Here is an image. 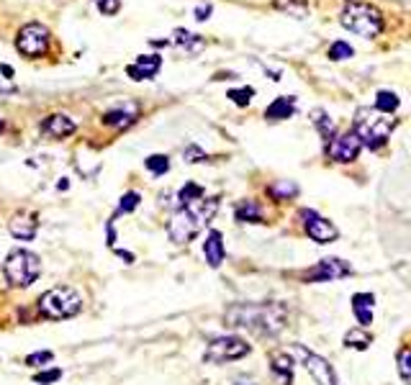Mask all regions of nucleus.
<instances>
[{
  "instance_id": "1",
  "label": "nucleus",
  "mask_w": 411,
  "mask_h": 385,
  "mask_svg": "<svg viewBox=\"0 0 411 385\" xmlns=\"http://www.w3.org/2000/svg\"><path fill=\"white\" fill-rule=\"evenodd\" d=\"M226 326L254 334H275L285 324V306L280 304H237L224 316Z\"/></svg>"
},
{
  "instance_id": "2",
  "label": "nucleus",
  "mask_w": 411,
  "mask_h": 385,
  "mask_svg": "<svg viewBox=\"0 0 411 385\" xmlns=\"http://www.w3.org/2000/svg\"><path fill=\"white\" fill-rule=\"evenodd\" d=\"M218 211V198H198L188 206H180L172 214L170 223H167V237L175 244H188L190 239L198 237V231L209 226L214 214Z\"/></svg>"
},
{
  "instance_id": "3",
  "label": "nucleus",
  "mask_w": 411,
  "mask_h": 385,
  "mask_svg": "<svg viewBox=\"0 0 411 385\" xmlns=\"http://www.w3.org/2000/svg\"><path fill=\"white\" fill-rule=\"evenodd\" d=\"M393 129H396V119H391L389 113H381L375 108H360L355 113V129L352 131L358 133V139L367 149L383 147Z\"/></svg>"
},
{
  "instance_id": "4",
  "label": "nucleus",
  "mask_w": 411,
  "mask_h": 385,
  "mask_svg": "<svg viewBox=\"0 0 411 385\" xmlns=\"http://www.w3.org/2000/svg\"><path fill=\"white\" fill-rule=\"evenodd\" d=\"M39 316L49 321H62V319H72L77 316L82 308V298L75 288L70 285H57V288L46 290L44 296L39 298Z\"/></svg>"
},
{
  "instance_id": "5",
  "label": "nucleus",
  "mask_w": 411,
  "mask_h": 385,
  "mask_svg": "<svg viewBox=\"0 0 411 385\" xmlns=\"http://www.w3.org/2000/svg\"><path fill=\"white\" fill-rule=\"evenodd\" d=\"M339 23L352 34L373 39L383 31V13L370 3H350L339 13Z\"/></svg>"
},
{
  "instance_id": "6",
  "label": "nucleus",
  "mask_w": 411,
  "mask_h": 385,
  "mask_svg": "<svg viewBox=\"0 0 411 385\" xmlns=\"http://www.w3.org/2000/svg\"><path fill=\"white\" fill-rule=\"evenodd\" d=\"M8 282L15 288H29L37 282V278L41 275V259L29 249H13L8 252L6 265H3Z\"/></svg>"
},
{
  "instance_id": "7",
  "label": "nucleus",
  "mask_w": 411,
  "mask_h": 385,
  "mask_svg": "<svg viewBox=\"0 0 411 385\" xmlns=\"http://www.w3.org/2000/svg\"><path fill=\"white\" fill-rule=\"evenodd\" d=\"M49 29L41 26V23H26L18 37H15V49L26 57H44L46 49H49Z\"/></svg>"
},
{
  "instance_id": "8",
  "label": "nucleus",
  "mask_w": 411,
  "mask_h": 385,
  "mask_svg": "<svg viewBox=\"0 0 411 385\" xmlns=\"http://www.w3.org/2000/svg\"><path fill=\"white\" fill-rule=\"evenodd\" d=\"M247 355H249V344L244 339H240V337H218L206 349V363L224 365V363H234V360H242Z\"/></svg>"
},
{
  "instance_id": "9",
  "label": "nucleus",
  "mask_w": 411,
  "mask_h": 385,
  "mask_svg": "<svg viewBox=\"0 0 411 385\" xmlns=\"http://www.w3.org/2000/svg\"><path fill=\"white\" fill-rule=\"evenodd\" d=\"M360 149H363V141L358 139V133L355 131H344V133H334L327 144V155L329 159H334V162H355L360 155Z\"/></svg>"
},
{
  "instance_id": "10",
  "label": "nucleus",
  "mask_w": 411,
  "mask_h": 385,
  "mask_svg": "<svg viewBox=\"0 0 411 385\" xmlns=\"http://www.w3.org/2000/svg\"><path fill=\"white\" fill-rule=\"evenodd\" d=\"M350 265L342 262V259H334V257H327L322 259L319 265H314L311 270L301 275L306 282H329V280H337V278H344V275H350Z\"/></svg>"
},
{
  "instance_id": "11",
  "label": "nucleus",
  "mask_w": 411,
  "mask_h": 385,
  "mask_svg": "<svg viewBox=\"0 0 411 385\" xmlns=\"http://www.w3.org/2000/svg\"><path fill=\"white\" fill-rule=\"evenodd\" d=\"M304 229H306V234L314 242H319V244H329V242H334L337 237H339V231H337V226L332 221H327V218H322L319 214H314V211H304Z\"/></svg>"
},
{
  "instance_id": "12",
  "label": "nucleus",
  "mask_w": 411,
  "mask_h": 385,
  "mask_svg": "<svg viewBox=\"0 0 411 385\" xmlns=\"http://www.w3.org/2000/svg\"><path fill=\"white\" fill-rule=\"evenodd\" d=\"M296 352L301 355V360H304V367L311 372V378H314L316 383H319V385H337L334 370H332V365H329L324 357L314 355V352H308L306 347H299Z\"/></svg>"
},
{
  "instance_id": "13",
  "label": "nucleus",
  "mask_w": 411,
  "mask_h": 385,
  "mask_svg": "<svg viewBox=\"0 0 411 385\" xmlns=\"http://www.w3.org/2000/svg\"><path fill=\"white\" fill-rule=\"evenodd\" d=\"M8 231H11L15 239H21V242H31L39 231L37 214H31V211H21V214H15L13 218L8 221Z\"/></svg>"
},
{
  "instance_id": "14",
  "label": "nucleus",
  "mask_w": 411,
  "mask_h": 385,
  "mask_svg": "<svg viewBox=\"0 0 411 385\" xmlns=\"http://www.w3.org/2000/svg\"><path fill=\"white\" fill-rule=\"evenodd\" d=\"M77 129V124L70 116H65V113H52V116H46L44 121H41V131L49 136V139H67V136H72Z\"/></svg>"
},
{
  "instance_id": "15",
  "label": "nucleus",
  "mask_w": 411,
  "mask_h": 385,
  "mask_svg": "<svg viewBox=\"0 0 411 385\" xmlns=\"http://www.w3.org/2000/svg\"><path fill=\"white\" fill-rule=\"evenodd\" d=\"M136 119H139V105L136 103H121L103 113V124L113 129H126V126H131Z\"/></svg>"
},
{
  "instance_id": "16",
  "label": "nucleus",
  "mask_w": 411,
  "mask_h": 385,
  "mask_svg": "<svg viewBox=\"0 0 411 385\" xmlns=\"http://www.w3.org/2000/svg\"><path fill=\"white\" fill-rule=\"evenodd\" d=\"M162 67V57L157 54H139L134 65L126 67V74L131 80H152Z\"/></svg>"
},
{
  "instance_id": "17",
  "label": "nucleus",
  "mask_w": 411,
  "mask_h": 385,
  "mask_svg": "<svg viewBox=\"0 0 411 385\" xmlns=\"http://www.w3.org/2000/svg\"><path fill=\"white\" fill-rule=\"evenodd\" d=\"M203 254H206V262L211 267H218L224 262V237H221V231H209V237L203 242Z\"/></svg>"
},
{
  "instance_id": "18",
  "label": "nucleus",
  "mask_w": 411,
  "mask_h": 385,
  "mask_svg": "<svg viewBox=\"0 0 411 385\" xmlns=\"http://www.w3.org/2000/svg\"><path fill=\"white\" fill-rule=\"evenodd\" d=\"M293 113H296V98L283 96V98H275V100L268 105L265 119L268 121H285V119H291Z\"/></svg>"
},
{
  "instance_id": "19",
  "label": "nucleus",
  "mask_w": 411,
  "mask_h": 385,
  "mask_svg": "<svg viewBox=\"0 0 411 385\" xmlns=\"http://www.w3.org/2000/svg\"><path fill=\"white\" fill-rule=\"evenodd\" d=\"M373 301L375 298L370 293H358V296L352 298V308H355V316H358L360 326H367L373 321Z\"/></svg>"
},
{
  "instance_id": "20",
  "label": "nucleus",
  "mask_w": 411,
  "mask_h": 385,
  "mask_svg": "<svg viewBox=\"0 0 411 385\" xmlns=\"http://www.w3.org/2000/svg\"><path fill=\"white\" fill-rule=\"evenodd\" d=\"M270 367H273V372H275L278 378H280V383L283 385H291L293 383V363L291 357L283 355V352H275V355L270 357Z\"/></svg>"
},
{
  "instance_id": "21",
  "label": "nucleus",
  "mask_w": 411,
  "mask_h": 385,
  "mask_svg": "<svg viewBox=\"0 0 411 385\" xmlns=\"http://www.w3.org/2000/svg\"><path fill=\"white\" fill-rule=\"evenodd\" d=\"M273 6H275L278 11H283L285 15L296 18V21H304V18L308 15V6L304 3V0H275Z\"/></svg>"
},
{
  "instance_id": "22",
  "label": "nucleus",
  "mask_w": 411,
  "mask_h": 385,
  "mask_svg": "<svg viewBox=\"0 0 411 385\" xmlns=\"http://www.w3.org/2000/svg\"><path fill=\"white\" fill-rule=\"evenodd\" d=\"M237 221L260 223L262 221V208H260V203H254V200H242L240 206H237Z\"/></svg>"
},
{
  "instance_id": "23",
  "label": "nucleus",
  "mask_w": 411,
  "mask_h": 385,
  "mask_svg": "<svg viewBox=\"0 0 411 385\" xmlns=\"http://www.w3.org/2000/svg\"><path fill=\"white\" fill-rule=\"evenodd\" d=\"M172 41L178 46H183L185 52H190V54H195V52H201L203 49V39H198L195 34H190V31H185V29H178L175 34H172Z\"/></svg>"
},
{
  "instance_id": "24",
  "label": "nucleus",
  "mask_w": 411,
  "mask_h": 385,
  "mask_svg": "<svg viewBox=\"0 0 411 385\" xmlns=\"http://www.w3.org/2000/svg\"><path fill=\"white\" fill-rule=\"evenodd\" d=\"M401 100H398L396 93H391V90H378V96H375V111L381 113H396Z\"/></svg>"
},
{
  "instance_id": "25",
  "label": "nucleus",
  "mask_w": 411,
  "mask_h": 385,
  "mask_svg": "<svg viewBox=\"0 0 411 385\" xmlns=\"http://www.w3.org/2000/svg\"><path fill=\"white\" fill-rule=\"evenodd\" d=\"M311 121H314L316 129L322 131L324 139H332V136H334V124L329 121V116H327V113H324V111H319V108H314V111H311Z\"/></svg>"
},
{
  "instance_id": "26",
  "label": "nucleus",
  "mask_w": 411,
  "mask_h": 385,
  "mask_svg": "<svg viewBox=\"0 0 411 385\" xmlns=\"http://www.w3.org/2000/svg\"><path fill=\"white\" fill-rule=\"evenodd\" d=\"M344 344H347V347H355V349H367L370 334L363 332V326H360V329H352V332L344 337Z\"/></svg>"
},
{
  "instance_id": "27",
  "label": "nucleus",
  "mask_w": 411,
  "mask_h": 385,
  "mask_svg": "<svg viewBox=\"0 0 411 385\" xmlns=\"http://www.w3.org/2000/svg\"><path fill=\"white\" fill-rule=\"evenodd\" d=\"M144 167H147L152 175H164V172L170 170V159L164 155H150L147 157V162H144Z\"/></svg>"
},
{
  "instance_id": "28",
  "label": "nucleus",
  "mask_w": 411,
  "mask_h": 385,
  "mask_svg": "<svg viewBox=\"0 0 411 385\" xmlns=\"http://www.w3.org/2000/svg\"><path fill=\"white\" fill-rule=\"evenodd\" d=\"M198 198H203V188L195 185V183H188V185L178 192L180 206H188V203H193V200H198Z\"/></svg>"
},
{
  "instance_id": "29",
  "label": "nucleus",
  "mask_w": 411,
  "mask_h": 385,
  "mask_svg": "<svg viewBox=\"0 0 411 385\" xmlns=\"http://www.w3.org/2000/svg\"><path fill=\"white\" fill-rule=\"evenodd\" d=\"M139 200H142V195L139 192H124L121 195V203H119V211H116V216L121 214H131V211H136V206H139Z\"/></svg>"
},
{
  "instance_id": "30",
  "label": "nucleus",
  "mask_w": 411,
  "mask_h": 385,
  "mask_svg": "<svg viewBox=\"0 0 411 385\" xmlns=\"http://www.w3.org/2000/svg\"><path fill=\"white\" fill-rule=\"evenodd\" d=\"M352 46L347 44V41H334V44L329 46V57H332V60L334 62H339V60H350L352 57Z\"/></svg>"
},
{
  "instance_id": "31",
  "label": "nucleus",
  "mask_w": 411,
  "mask_h": 385,
  "mask_svg": "<svg viewBox=\"0 0 411 385\" xmlns=\"http://www.w3.org/2000/svg\"><path fill=\"white\" fill-rule=\"evenodd\" d=\"M398 375L404 378V383L411 385V349H404L398 355Z\"/></svg>"
},
{
  "instance_id": "32",
  "label": "nucleus",
  "mask_w": 411,
  "mask_h": 385,
  "mask_svg": "<svg viewBox=\"0 0 411 385\" xmlns=\"http://www.w3.org/2000/svg\"><path fill=\"white\" fill-rule=\"evenodd\" d=\"M54 355L49 349H41V352H34V355H26V365L29 367H44L46 363H52Z\"/></svg>"
},
{
  "instance_id": "33",
  "label": "nucleus",
  "mask_w": 411,
  "mask_h": 385,
  "mask_svg": "<svg viewBox=\"0 0 411 385\" xmlns=\"http://www.w3.org/2000/svg\"><path fill=\"white\" fill-rule=\"evenodd\" d=\"M100 15H116L121 11V0H93Z\"/></svg>"
},
{
  "instance_id": "34",
  "label": "nucleus",
  "mask_w": 411,
  "mask_h": 385,
  "mask_svg": "<svg viewBox=\"0 0 411 385\" xmlns=\"http://www.w3.org/2000/svg\"><path fill=\"white\" fill-rule=\"evenodd\" d=\"M296 192H299V188L293 185V183H278V185L270 188V195H273V198H291Z\"/></svg>"
},
{
  "instance_id": "35",
  "label": "nucleus",
  "mask_w": 411,
  "mask_h": 385,
  "mask_svg": "<svg viewBox=\"0 0 411 385\" xmlns=\"http://www.w3.org/2000/svg\"><path fill=\"white\" fill-rule=\"evenodd\" d=\"M254 96L252 88H242V90H229V98H232L237 105H247L249 103V98Z\"/></svg>"
},
{
  "instance_id": "36",
  "label": "nucleus",
  "mask_w": 411,
  "mask_h": 385,
  "mask_svg": "<svg viewBox=\"0 0 411 385\" xmlns=\"http://www.w3.org/2000/svg\"><path fill=\"white\" fill-rule=\"evenodd\" d=\"M60 378H62V370H49V372H39V375H34V383L49 385V383H57Z\"/></svg>"
},
{
  "instance_id": "37",
  "label": "nucleus",
  "mask_w": 411,
  "mask_h": 385,
  "mask_svg": "<svg viewBox=\"0 0 411 385\" xmlns=\"http://www.w3.org/2000/svg\"><path fill=\"white\" fill-rule=\"evenodd\" d=\"M203 159H206V152H203L201 147L190 144V147L185 149V162H203Z\"/></svg>"
},
{
  "instance_id": "38",
  "label": "nucleus",
  "mask_w": 411,
  "mask_h": 385,
  "mask_svg": "<svg viewBox=\"0 0 411 385\" xmlns=\"http://www.w3.org/2000/svg\"><path fill=\"white\" fill-rule=\"evenodd\" d=\"M211 11H214V6L211 3H206V6H198L195 8V21H206L211 15Z\"/></svg>"
},
{
  "instance_id": "39",
  "label": "nucleus",
  "mask_w": 411,
  "mask_h": 385,
  "mask_svg": "<svg viewBox=\"0 0 411 385\" xmlns=\"http://www.w3.org/2000/svg\"><path fill=\"white\" fill-rule=\"evenodd\" d=\"M0 72L6 74V77H11V74H13V67H8V65H0Z\"/></svg>"
}]
</instances>
